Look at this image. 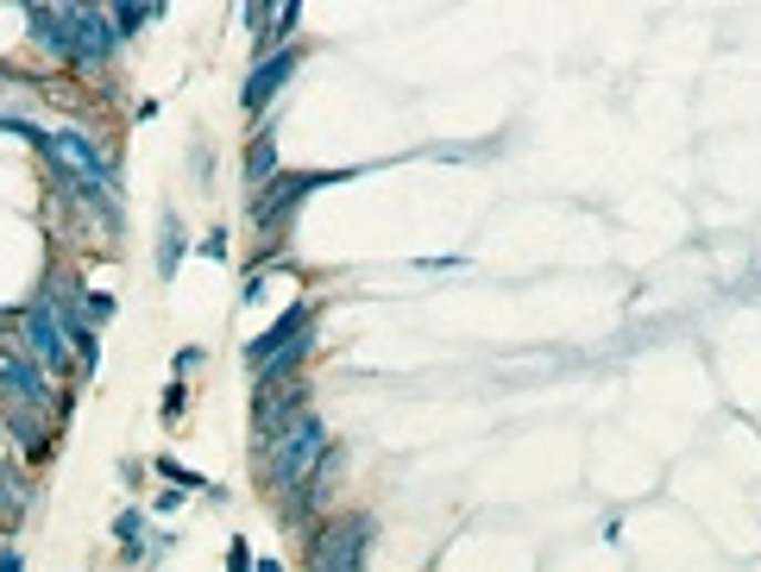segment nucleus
Returning <instances> with one entry per match:
<instances>
[{
    "label": "nucleus",
    "mask_w": 761,
    "mask_h": 572,
    "mask_svg": "<svg viewBox=\"0 0 761 572\" xmlns=\"http://www.w3.org/2000/svg\"><path fill=\"white\" fill-rule=\"evenodd\" d=\"M333 447L328 435V422H321V409L309 415H296L290 428L271 440V447H258V472H265V491L284 503V497H296L302 485H309V472L321 466V454Z\"/></svg>",
    "instance_id": "f257e3e1"
},
{
    "label": "nucleus",
    "mask_w": 761,
    "mask_h": 572,
    "mask_svg": "<svg viewBox=\"0 0 761 572\" xmlns=\"http://www.w3.org/2000/svg\"><path fill=\"white\" fill-rule=\"evenodd\" d=\"M371 510H340V516H321L309 529V566L315 572H366V553H371Z\"/></svg>",
    "instance_id": "f03ea898"
},
{
    "label": "nucleus",
    "mask_w": 761,
    "mask_h": 572,
    "mask_svg": "<svg viewBox=\"0 0 761 572\" xmlns=\"http://www.w3.org/2000/svg\"><path fill=\"white\" fill-rule=\"evenodd\" d=\"M44 164H51V170H63V177L89 183V189H107V196L120 189V164L107 158V152H101L89 133H76V126H58V133L44 138Z\"/></svg>",
    "instance_id": "7ed1b4c3"
},
{
    "label": "nucleus",
    "mask_w": 761,
    "mask_h": 572,
    "mask_svg": "<svg viewBox=\"0 0 761 572\" xmlns=\"http://www.w3.org/2000/svg\"><path fill=\"white\" fill-rule=\"evenodd\" d=\"M63 13V39H70V70L82 76H101L107 63H114L120 39H114V20H107V7H58Z\"/></svg>",
    "instance_id": "20e7f679"
},
{
    "label": "nucleus",
    "mask_w": 761,
    "mask_h": 572,
    "mask_svg": "<svg viewBox=\"0 0 761 572\" xmlns=\"http://www.w3.org/2000/svg\"><path fill=\"white\" fill-rule=\"evenodd\" d=\"M309 409H315V403H309V377H302V372H296V377H265L258 396H253V440H258V447H271L296 415H309Z\"/></svg>",
    "instance_id": "39448f33"
},
{
    "label": "nucleus",
    "mask_w": 761,
    "mask_h": 572,
    "mask_svg": "<svg viewBox=\"0 0 761 572\" xmlns=\"http://www.w3.org/2000/svg\"><path fill=\"white\" fill-rule=\"evenodd\" d=\"M0 396H7L13 409H44L51 422L70 415V409H63V396L51 391V372H44L32 353H13V346L0 353Z\"/></svg>",
    "instance_id": "423d86ee"
},
{
    "label": "nucleus",
    "mask_w": 761,
    "mask_h": 572,
    "mask_svg": "<svg viewBox=\"0 0 761 572\" xmlns=\"http://www.w3.org/2000/svg\"><path fill=\"white\" fill-rule=\"evenodd\" d=\"M321 170H290V177H271L265 189H258V201H253V227L265 233V246L277 239V227L290 233V220H296V208H302V196L309 189H321Z\"/></svg>",
    "instance_id": "0eeeda50"
},
{
    "label": "nucleus",
    "mask_w": 761,
    "mask_h": 572,
    "mask_svg": "<svg viewBox=\"0 0 761 572\" xmlns=\"http://www.w3.org/2000/svg\"><path fill=\"white\" fill-rule=\"evenodd\" d=\"M296 63H302V51H271V58H258L253 70H246V82H239V107L253 114V126H265V114H271V101L290 89V76H296Z\"/></svg>",
    "instance_id": "6e6552de"
},
{
    "label": "nucleus",
    "mask_w": 761,
    "mask_h": 572,
    "mask_svg": "<svg viewBox=\"0 0 761 572\" xmlns=\"http://www.w3.org/2000/svg\"><path fill=\"white\" fill-rule=\"evenodd\" d=\"M20 334H25L32 358H39L51 377L76 372V353H70V340H63V327H58V315H51V302H44V297H32V302L20 309Z\"/></svg>",
    "instance_id": "1a4fd4ad"
},
{
    "label": "nucleus",
    "mask_w": 761,
    "mask_h": 572,
    "mask_svg": "<svg viewBox=\"0 0 761 572\" xmlns=\"http://www.w3.org/2000/svg\"><path fill=\"white\" fill-rule=\"evenodd\" d=\"M315 315H321V302H290V309H284V315H277L271 327H265L253 346H246V372L258 377L277 353H284V346H296L302 334H315Z\"/></svg>",
    "instance_id": "9d476101"
},
{
    "label": "nucleus",
    "mask_w": 761,
    "mask_h": 572,
    "mask_svg": "<svg viewBox=\"0 0 761 572\" xmlns=\"http://www.w3.org/2000/svg\"><path fill=\"white\" fill-rule=\"evenodd\" d=\"M271 177H284V158H277V133H271V119H265V126H253V145H246V183L265 189Z\"/></svg>",
    "instance_id": "9b49d317"
},
{
    "label": "nucleus",
    "mask_w": 761,
    "mask_h": 572,
    "mask_svg": "<svg viewBox=\"0 0 761 572\" xmlns=\"http://www.w3.org/2000/svg\"><path fill=\"white\" fill-rule=\"evenodd\" d=\"M25 32H32V44H39L44 58H70V39H63V13L58 7H25Z\"/></svg>",
    "instance_id": "f8f14e48"
},
{
    "label": "nucleus",
    "mask_w": 761,
    "mask_h": 572,
    "mask_svg": "<svg viewBox=\"0 0 761 572\" xmlns=\"http://www.w3.org/2000/svg\"><path fill=\"white\" fill-rule=\"evenodd\" d=\"M157 13H164V0H114V7H107V20H114V39H133V32H145Z\"/></svg>",
    "instance_id": "ddd939ff"
},
{
    "label": "nucleus",
    "mask_w": 761,
    "mask_h": 572,
    "mask_svg": "<svg viewBox=\"0 0 761 572\" xmlns=\"http://www.w3.org/2000/svg\"><path fill=\"white\" fill-rule=\"evenodd\" d=\"M183 252H189V239H183V227H176V215H164V227H157V277L171 283L176 264H183Z\"/></svg>",
    "instance_id": "4468645a"
},
{
    "label": "nucleus",
    "mask_w": 761,
    "mask_h": 572,
    "mask_svg": "<svg viewBox=\"0 0 761 572\" xmlns=\"http://www.w3.org/2000/svg\"><path fill=\"white\" fill-rule=\"evenodd\" d=\"M25 510H32V503L20 497V472H0V522H7V529H20Z\"/></svg>",
    "instance_id": "2eb2a0df"
},
{
    "label": "nucleus",
    "mask_w": 761,
    "mask_h": 572,
    "mask_svg": "<svg viewBox=\"0 0 761 572\" xmlns=\"http://www.w3.org/2000/svg\"><path fill=\"white\" fill-rule=\"evenodd\" d=\"M157 478H164V485H176V491H215V485H208L202 472H189V466H176V459H157Z\"/></svg>",
    "instance_id": "dca6fc26"
},
{
    "label": "nucleus",
    "mask_w": 761,
    "mask_h": 572,
    "mask_svg": "<svg viewBox=\"0 0 761 572\" xmlns=\"http://www.w3.org/2000/svg\"><path fill=\"white\" fill-rule=\"evenodd\" d=\"M82 321L101 334V327L114 321V297H107V290H89V297H82Z\"/></svg>",
    "instance_id": "f3484780"
},
{
    "label": "nucleus",
    "mask_w": 761,
    "mask_h": 572,
    "mask_svg": "<svg viewBox=\"0 0 761 572\" xmlns=\"http://www.w3.org/2000/svg\"><path fill=\"white\" fill-rule=\"evenodd\" d=\"M114 541L120 548H138V541H145V510H120L114 516Z\"/></svg>",
    "instance_id": "a211bd4d"
},
{
    "label": "nucleus",
    "mask_w": 761,
    "mask_h": 572,
    "mask_svg": "<svg viewBox=\"0 0 761 572\" xmlns=\"http://www.w3.org/2000/svg\"><path fill=\"white\" fill-rule=\"evenodd\" d=\"M202 358H208V346H176V353H171V377L183 384L189 372H202Z\"/></svg>",
    "instance_id": "6ab92c4d"
},
{
    "label": "nucleus",
    "mask_w": 761,
    "mask_h": 572,
    "mask_svg": "<svg viewBox=\"0 0 761 572\" xmlns=\"http://www.w3.org/2000/svg\"><path fill=\"white\" fill-rule=\"evenodd\" d=\"M157 415H164L171 428H176V422H183V415H189V391H183L176 377H171V391H164V409H157Z\"/></svg>",
    "instance_id": "aec40b11"
},
{
    "label": "nucleus",
    "mask_w": 761,
    "mask_h": 572,
    "mask_svg": "<svg viewBox=\"0 0 761 572\" xmlns=\"http://www.w3.org/2000/svg\"><path fill=\"white\" fill-rule=\"evenodd\" d=\"M227 572H258V553L246 548V534H234V541H227Z\"/></svg>",
    "instance_id": "412c9836"
},
{
    "label": "nucleus",
    "mask_w": 761,
    "mask_h": 572,
    "mask_svg": "<svg viewBox=\"0 0 761 572\" xmlns=\"http://www.w3.org/2000/svg\"><path fill=\"white\" fill-rule=\"evenodd\" d=\"M271 13H277V0H253V7H246V32L265 39V32H271Z\"/></svg>",
    "instance_id": "4be33fe9"
},
{
    "label": "nucleus",
    "mask_w": 761,
    "mask_h": 572,
    "mask_svg": "<svg viewBox=\"0 0 761 572\" xmlns=\"http://www.w3.org/2000/svg\"><path fill=\"white\" fill-rule=\"evenodd\" d=\"M202 258H227V227H208V239H202Z\"/></svg>",
    "instance_id": "5701e85b"
},
{
    "label": "nucleus",
    "mask_w": 761,
    "mask_h": 572,
    "mask_svg": "<svg viewBox=\"0 0 761 572\" xmlns=\"http://www.w3.org/2000/svg\"><path fill=\"white\" fill-rule=\"evenodd\" d=\"M0 572H25V553L20 548H0Z\"/></svg>",
    "instance_id": "b1692460"
},
{
    "label": "nucleus",
    "mask_w": 761,
    "mask_h": 572,
    "mask_svg": "<svg viewBox=\"0 0 761 572\" xmlns=\"http://www.w3.org/2000/svg\"><path fill=\"white\" fill-rule=\"evenodd\" d=\"M258 572H284V566H277V560H258Z\"/></svg>",
    "instance_id": "393cba45"
}]
</instances>
